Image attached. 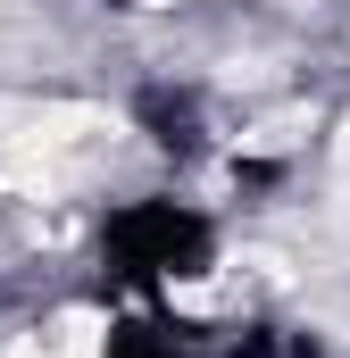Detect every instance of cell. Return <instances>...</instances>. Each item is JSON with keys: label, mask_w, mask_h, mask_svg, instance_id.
I'll use <instances>...</instances> for the list:
<instances>
[{"label": "cell", "mask_w": 350, "mask_h": 358, "mask_svg": "<svg viewBox=\"0 0 350 358\" xmlns=\"http://www.w3.org/2000/svg\"><path fill=\"white\" fill-rule=\"evenodd\" d=\"M8 358H100V342H92V317H67L59 334H34V342H17Z\"/></svg>", "instance_id": "obj_1"}]
</instances>
